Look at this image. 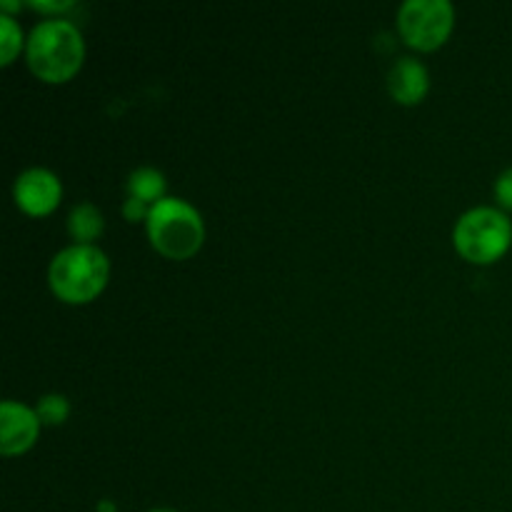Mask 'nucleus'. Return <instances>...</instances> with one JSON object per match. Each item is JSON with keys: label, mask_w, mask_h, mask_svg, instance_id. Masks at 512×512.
Instances as JSON below:
<instances>
[{"label": "nucleus", "mask_w": 512, "mask_h": 512, "mask_svg": "<svg viewBox=\"0 0 512 512\" xmlns=\"http://www.w3.org/2000/svg\"><path fill=\"white\" fill-rule=\"evenodd\" d=\"M23 48V30L8 13L0 15V63L10 65Z\"/></svg>", "instance_id": "obj_11"}, {"label": "nucleus", "mask_w": 512, "mask_h": 512, "mask_svg": "<svg viewBox=\"0 0 512 512\" xmlns=\"http://www.w3.org/2000/svg\"><path fill=\"white\" fill-rule=\"evenodd\" d=\"M148 238L160 255L170 260H188L205 240V225L198 210L180 198L158 200L150 205Z\"/></svg>", "instance_id": "obj_3"}, {"label": "nucleus", "mask_w": 512, "mask_h": 512, "mask_svg": "<svg viewBox=\"0 0 512 512\" xmlns=\"http://www.w3.org/2000/svg\"><path fill=\"white\" fill-rule=\"evenodd\" d=\"M430 75L420 60L400 58L388 73V90L398 103L415 105L428 95Z\"/></svg>", "instance_id": "obj_8"}, {"label": "nucleus", "mask_w": 512, "mask_h": 512, "mask_svg": "<svg viewBox=\"0 0 512 512\" xmlns=\"http://www.w3.org/2000/svg\"><path fill=\"white\" fill-rule=\"evenodd\" d=\"M123 215L130 220V223H140V220H148L150 208L138 198H128L123 203Z\"/></svg>", "instance_id": "obj_14"}, {"label": "nucleus", "mask_w": 512, "mask_h": 512, "mask_svg": "<svg viewBox=\"0 0 512 512\" xmlns=\"http://www.w3.org/2000/svg\"><path fill=\"white\" fill-rule=\"evenodd\" d=\"M495 198H498V203L503 208L512 210V168L500 173L498 183H495Z\"/></svg>", "instance_id": "obj_13"}, {"label": "nucleus", "mask_w": 512, "mask_h": 512, "mask_svg": "<svg viewBox=\"0 0 512 512\" xmlns=\"http://www.w3.org/2000/svg\"><path fill=\"white\" fill-rule=\"evenodd\" d=\"M40 420L28 405L3 400L0 405V450L3 455H20L38 440Z\"/></svg>", "instance_id": "obj_7"}, {"label": "nucleus", "mask_w": 512, "mask_h": 512, "mask_svg": "<svg viewBox=\"0 0 512 512\" xmlns=\"http://www.w3.org/2000/svg\"><path fill=\"white\" fill-rule=\"evenodd\" d=\"M128 193L130 198L143 200L145 205H155L158 200L165 198V178L163 173L153 168H138L130 173L128 178Z\"/></svg>", "instance_id": "obj_10"}, {"label": "nucleus", "mask_w": 512, "mask_h": 512, "mask_svg": "<svg viewBox=\"0 0 512 512\" xmlns=\"http://www.w3.org/2000/svg\"><path fill=\"white\" fill-rule=\"evenodd\" d=\"M73 3H30V8L35 10H65L70 8Z\"/></svg>", "instance_id": "obj_15"}, {"label": "nucleus", "mask_w": 512, "mask_h": 512, "mask_svg": "<svg viewBox=\"0 0 512 512\" xmlns=\"http://www.w3.org/2000/svg\"><path fill=\"white\" fill-rule=\"evenodd\" d=\"M38 413L40 425H63L70 415V405L63 395H45L38 400Z\"/></svg>", "instance_id": "obj_12"}, {"label": "nucleus", "mask_w": 512, "mask_h": 512, "mask_svg": "<svg viewBox=\"0 0 512 512\" xmlns=\"http://www.w3.org/2000/svg\"><path fill=\"white\" fill-rule=\"evenodd\" d=\"M98 512H115V503L113 500H100Z\"/></svg>", "instance_id": "obj_16"}, {"label": "nucleus", "mask_w": 512, "mask_h": 512, "mask_svg": "<svg viewBox=\"0 0 512 512\" xmlns=\"http://www.w3.org/2000/svg\"><path fill=\"white\" fill-rule=\"evenodd\" d=\"M150 512H178V510H170V508H155V510H150Z\"/></svg>", "instance_id": "obj_17"}, {"label": "nucleus", "mask_w": 512, "mask_h": 512, "mask_svg": "<svg viewBox=\"0 0 512 512\" xmlns=\"http://www.w3.org/2000/svg\"><path fill=\"white\" fill-rule=\"evenodd\" d=\"M108 275V255L95 245H70L60 250L48 270L53 293L70 305H83L98 298L108 285Z\"/></svg>", "instance_id": "obj_2"}, {"label": "nucleus", "mask_w": 512, "mask_h": 512, "mask_svg": "<svg viewBox=\"0 0 512 512\" xmlns=\"http://www.w3.org/2000/svg\"><path fill=\"white\" fill-rule=\"evenodd\" d=\"M13 195L18 208H23L28 215H48L58 208L63 185H60L58 175L50 170L30 168L18 175Z\"/></svg>", "instance_id": "obj_6"}, {"label": "nucleus", "mask_w": 512, "mask_h": 512, "mask_svg": "<svg viewBox=\"0 0 512 512\" xmlns=\"http://www.w3.org/2000/svg\"><path fill=\"white\" fill-rule=\"evenodd\" d=\"M455 23L448 0H408L398 10V28L405 43L418 50H435L448 40Z\"/></svg>", "instance_id": "obj_5"}, {"label": "nucleus", "mask_w": 512, "mask_h": 512, "mask_svg": "<svg viewBox=\"0 0 512 512\" xmlns=\"http://www.w3.org/2000/svg\"><path fill=\"white\" fill-rule=\"evenodd\" d=\"M28 65L45 83H65L80 70L85 58V43L80 30L70 20H43L30 33Z\"/></svg>", "instance_id": "obj_1"}, {"label": "nucleus", "mask_w": 512, "mask_h": 512, "mask_svg": "<svg viewBox=\"0 0 512 512\" xmlns=\"http://www.w3.org/2000/svg\"><path fill=\"white\" fill-rule=\"evenodd\" d=\"M455 250L475 265H490L508 253L512 223L498 208H473L458 220L453 233Z\"/></svg>", "instance_id": "obj_4"}, {"label": "nucleus", "mask_w": 512, "mask_h": 512, "mask_svg": "<svg viewBox=\"0 0 512 512\" xmlns=\"http://www.w3.org/2000/svg\"><path fill=\"white\" fill-rule=\"evenodd\" d=\"M68 230L75 245H93V240L103 233V215L93 203H80L70 210Z\"/></svg>", "instance_id": "obj_9"}]
</instances>
